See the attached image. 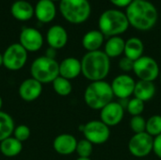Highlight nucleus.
I'll list each match as a JSON object with an SVG mask.
<instances>
[{"label":"nucleus","mask_w":161,"mask_h":160,"mask_svg":"<svg viewBox=\"0 0 161 160\" xmlns=\"http://www.w3.org/2000/svg\"><path fill=\"white\" fill-rule=\"evenodd\" d=\"M144 52V44L142 41L137 37L129 38L125 41V57L130 58L131 60L135 61L143 56Z\"/></svg>","instance_id":"obj_23"},{"label":"nucleus","mask_w":161,"mask_h":160,"mask_svg":"<svg viewBox=\"0 0 161 160\" xmlns=\"http://www.w3.org/2000/svg\"><path fill=\"white\" fill-rule=\"evenodd\" d=\"M133 66H134V61L126 57H123L119 60V68L121 71L124 72V74L133 71Z\"/></svg>","instance_id":"obj_32"},{"label":"nucleus","mask_w":161,"mask_h":160,"mask_svg":"<svg viewBox=\"0 0 161 160\" xmlns=\"http://www.w3.org/2000/svg\"><path fill=\"white\" fill-rule=\"evenodd\" d=\"M81 74V61L74 57H69L59 63V76L73 80Z\"/></svg>","instance_id":"obj_18"},{"label":"nucleus","mask_w":161,"mask_h":160,"mask_svg":"<svg viewBox=\"0 0 161 160\" xmlns=\"http://www.w3.org/2000/svg\"><path fill=\"white\" fill-rule=\"evenodd\" d=\"M105 36L99 29L90 30L82 38V46L87 52L98 51L103 46Z\"/></svg>","instance_id":"obj_19"},{"label":"nucleus","mask_w":161,"mask_h":160,"mask_svg":"<svg viewBox=\"0 0 161 160\" xmlns=\"http://www.w3.org/2000/svg\"><path fill=\"white\" fill-rule=\"evenodd\" d=\"M3 66V54L0 53V67Z\"/></svg>","instance_id":"obj_36"},{"label":"nucleus","mask_w":161,"mask_h":160,"mask_svg":"<svg viewBox=\"0 0 161 160\" xmlns=\"http://www.w3.org/2000/svg\"><path fill=\"white\" fill-rule=\"evenodd\" d=\"M81 74L91 82L102 81L110 72V58L104 51L87 52L81 58Z\"/></svg>","instance_id":"obj_2"},{"label":"nucleus","mask_w":161,"mask_h":160,"mask_svg":"<svg viewBox=\"0 0 161 160\" xmlns=\"http://www.w3.org/2000/svg\"><path fill=\"white\" fill-rule=\"evenodd\" d=\"M153 152L161 159V134L154 138V148Z\"/></svg>","instance_id":"obj_33"},{"label":"nucleus","mask_w":161,"mask_h":160,"mask_svg":"<svg viewBox=\"0 0 161 160\" xmlns=\"http://www.w3.org/2000/svg\"><path fill=\"white\" fill-rule=\"evenodd\" d=\"M127 112L133 117V116H140L142 114L145 108V103L138 98L133 97L132 99H129L127 101V104L125 106Z\"/></svg>","instance_id":"obj_28"},{"label":"nucleus","mask_w":161,"mask_h":160,"mask_svg":"<svg viewBox=\"0 0 161 160\" xmlns=\"http://www.w3.org/2000/svg\"><path fill=\"white\" fill-rule=\"evenodd\" d=\"M56 49H54V48H51V47H49L48 49H47V51H46V57H48V58H55V57H56Z\"/></svg>","instance_id":"obj_35"},{"label":"nucleus","mask_w":161,"mask_h":160,"mask_svg":"<svg viewBox=\"0 0 161 160\" xmlns=\"http://www.w3.org/2000/svg\"><path fill=\"white\" fill-rule=\"evenodd\" d=\"M23 143L16 140L13 136L0 141V152L6 157H14L21 154Z\"/></svg>","instance_id":"obj_24"},{"label":"nucleus","mask_w":161,"mask_h":160,"mask_svg":"<svg viewBox=\"0 0 161 160\" xmlns=\"http://www.w3.org/2000/svg\"><path fill=\"white\" fill-rule=\"evenodd\" d=\"M30 128L25 125V124H20L15 126V129L13 131V137L18 140L19 141H21L22 143L25 141H27L30 137Z\"/></svg>","instance_id":"obj_31"},{"label":"nucleus","mask_w":161,"mask_h":160,"mask_svg":"<svg viewBox=\"0 0 161 160\" xmlns=\"http://www.w3.org/2000/svg\"><path fill=\"white\" fill-rule=\"evenodd\" d=\"M143 1H150V0H143Z\"/></svg>","instance_id":"obj_41"},{"label":"nucleus","mask_w":161,"mask_h":160,"mask_svg":"<svg viewBox=\"0 0 161 160\" xmlns=\"http://www.w3.org/2000/svg\"><path fill=\"white\" fill-rule=\"evenodd\" d=\"M2 106H3V99H2V97L0 96V111H1Z\"/></svg>","instance_id":"obj_38"},{"label":"nucleus","mask_w":161,"mask_h":160,"mask_svg":"<svg viewBox=\"0 0 161 160\" xmlns=\"http://www.w3.org/2000/svg\"><path fill=\"white\" fill-rule=\"evenodd\" d=\"M27 53L19 42L10 44L3 53V66L8 71L21 70L27 61Z\"/></svg>","instance_id":"obj_9"},{"label":"nucleus","mask_w":161,"mask_h":160,"mask_svg":"<svg viewBox=\"0 0 161 160\" xmlns=\"http://www.w3.org/2000/svg\"><path fill=\"white\" fill-rule=\"evenodd\" d=\"M46 41L49 47L56 50L63 48L68 42V33L66 29L59 25H52L46 33Z\"/></svg>","instance_id":"obj_16"},{"label":"nucleus","mask_w":161,"mask_h":160,"mask_svg":"<svg viewBox=\"0 0 161 160\" xmlns=\"http://www.w3.org/2000/svg\"><path fill=\"white\" fill-rule=\"evenodd\" d=\"M136 81L127 74H121L117 75L110 83L114 97L120 100H126L130 98L135 90Z\"/></svg>","instance_id":"obj_11"},{"label":"nucleus","mask_w":161,"mask_h":160,"mask_svg":"<svg viewBox=\"0 0 161 160\" xmlns=\"http://www.w3.org/2000/svg\"><path fill=\"white\" fill-rule=\"evenodd\" d=\"M10 13L18 21H27L34 15V8L25 0H17L11 5Z\"/></svg>","instance_id":"obj_21"},{"label":"nucleus","mask_w":161,"mask_h":160,"mask_svg":"<svg viewBox=\"0 0 161 160\" xmlns=\"http://www.w3.org/2000/svg\"><path fill=\"white\" fill-rule=\"evenodd\" d=\"M53 89L55 92L59 96H68L73 91V85L71 80H68L62 76H58L52 82Z\"/></svg>","instance_id":"obj_26"},{"label":"nucleus","mask_w":161,"mask_h":160,"mask_svg":"<svg viewBox=\"0 0 161 160\" xmlns=\"http://www.w3.org/2000/svg\"><path fill=\"white\" fill-rule=\"evenodd\" d=\"M19 43L27 52H37L43 45V37L37 28L24 27L19 36Z\"/></svg>","instance_id":"obj_13"},{"label":"nucleus","mask_w":161,"mask_h":160,"mask_svg":"<svg viewBox=\"0 0 161 160\" xmlns=\"http://www.w3.org/2000/svg\"><path fill=\"white\" fill-rule=\"evenodd\" d=\"M31 77L40 83H52L59 76V63L55 59L46 56H42L33 60L30 66Z\"/></svg>","instance_id":"obj_5"},{"label":"nucleus","mask_w":161,"mask_h":160,"mask_svg":"<svg viewBox=\"0 0 161 160\" xmlns=\"http://www.w3.org/2000/svg\"><path fill=\"white\" fill-rule=\"evenodd\" d=\"M129 25L125 13L115 8L105 10L98 20L99 30L108 38L120 36L128 29Z\"/></svg>","instance_id":"obj_4"},{"label":"nucleus","mask_w":161,"mask_h":160,"mask_svg":"<svg viewBox=\"0 0 161 160\" xmlns=\"http://www.w3.org/2000/svg\"><path fill=\"white\" fill-rule=\"evenodd\" d=\"M129 127L134 134L143 133L146 130V120L142 116H133L129 121Z\"/></svg>","instance_id":"obj_30"},{"label":"nucleus","mask_w":161,"mask_h":160,"mask_svg":"<svg viewBox=\"0 0 161 160\" xmlns=\"http://www.w3.org/2000/svg\"><path fill=\"white\" fill-rule=\"evenodd\" d=\"M132 72L139 80L154 82L159 77L160 68L155 58L149 56H142L134 61Z\"/></svg>","instance_id":"obj_8"},{"label":"nucleus","mask_w":161,"mask_h":160,"mask_svg":"<svg viewBox=\"0 0 161 160\" xmlns=\"http://www.w3.org/2000/svg\"><path fill=\"white\" fill-rule=\"evenodd\" d=\"M57 8L51 0H39L34 8V14L38 21L43 24L50 23L56 17Z\"/></svg>","instance_id":"obj_17"},{"label":"nucleus","mask_w":161,"mask_h":160,"mask_svg":"<svg viewBox=\"0 0 161 160\" xmlns=\"http://www.w3.org/2000/svg\"><path fill=\"white\" fill-rule=\"evenodd\" d=\"M59 10L67 22L79 25L89 19L92 8L88 0H61Z\"/></svg>","instance_id":"obj_6"},{"label":"nucleus","mask_w":161,"mask_h":160,"mask_svg":"<svg viewBox=\"0 0 161 160\" xmlns=\"http://www.w3.org/2000/svg\"><path fill=\"white\" fill-rule=\"evenodd\" d=\"M42 92V84L33 77L25 79L19 86L18 93L22 100L33 102L37 100Z\"/></svg>","instance_id":"obj_14"},{"label":"nucleus","mask_w":161,"mask_h":160,"mask_svg":"<svg viewBox=\"0 0 161 160\" xmlns=\"http://www.w3.org/2000/svg\"><path fill=\"white\" fill-rule=\"evenodd\" d=\"M127 148L133 157L138 158L146 157L153 152L154 138L146 132L134 134L127 143Z\"/></svg>","instance_id":"obj_10"},{"label":"nucleus","mask_w":161,"mask_h":160,"mask_svg":"<svg viewBox=\"0 0 161 160\" xmlns=\"http://www.w3.org/2000/svg\"><path fill=\"white\" fill-rule=\"evenodd\" d=\"M114 95L110 83L106 80L91 82L84 91L86 105L93 110H101L108 104L113 101Z\"/></svg>","instance_id":"obj_3"},{"label":"nucleus","mask_w":161,"mask_h":160,"mask_svg":"<svg viewBox=\"0 0 161 160\" xmlns=\"http://www.w3.org/2000/svg\"><path fill=\"white\" fill-rule=\"evenodd\" d=\"M51 1H53V2H55V1H61V0H51Z\"/></svg>","instance_id":"obj_40"},{"label":"nucleus","mask_w":161,"mask_h":160,"mask_svg":"<svg viewBox=\"0 0 161 160\" xmlns=\"http://www.w3.org/2000/svg\"><path fill=\"white\" fill-rule=\"evenodd\" d=\"M158 78H159V80H160V83H161V70H160V74H159V77H158Z\"/></svg>","instance_id":"obj_39"},{"label":"nucleus","mask_w":161,"mask_h":160,"mask_svg":"<svg viewBox=\"0 0 161 160\" xmlns=\"http://www.w3.org/2000/svg\"><path fill=\"white\" fill-rule=\"evenodd\" d=\"M15 124L13 118L5 111H0V141L13 135Z\"/></svg>","instance_id":"obj_25"},{"label":"nucleus","mask_w":161,"mask_h":160,"mask_svg":"<svg viewBox=\"0 0 161 160\" xmlns=\"http://www.w3.org/2000/svg\"><path fill=\"white\" fill-rule=\"evenodd\" d=\"M84 139L88 140L93 145H102L110 138V127L101 120H92L87 124L80 125Z\"/></svg>","instance_id":"obj_7"},{"label":"nucleus","mask_w":161,"mask_h":160,"mask_svg":"<svg viewBox=\"0 0 161 160\" xmlns=\"http://www.w3.org/2000/svg\"><path fill=\"white\" fill-rule=\"evenodd\" d=\"M125 41L121 36L108 38L105 43L104 52L109 58H114L122 56L125 53Z\"/></svg>","instance_id":"obj_22"},{"label":"nucleus","mask_w":161,"mask_h":160,"mask_svg":"<svg viewBox=\"0 0 161 160\" xmlns=\"http://www.w3.org/2000/svg\"><path fill=\"white\" fill-rule=\"evenodd\" d=\"M109 1L113 5L119 8H127L133 2V0H109Z\"/></svg>","instance_id":"obj_34"},{"label":"nucleus","mask_w":161,"mask_h":160,"mask_svg":"<svg viewBox=\"0 0 161 160\" xmlns=\"http://www.w3.org/2000/svg\"><path fill=\"white\" fill-rule=\"evenodd\" d=\"M75 160H92L91 157H77V159Z\"/></svg>","instance_id":"obj_37"},{"label":"nucleus","mask_w":161,"mask_h":160,"mask_svg":"<svg viewBox=\"0 0 161 160\" xmlns=\"http://www.w3.org/2000/svg\"><path fill=\"white\" fill-rule=\"evenodd\" d=\"M146 133L155 138L161 134V115L156 114L146 120Z\"/></svg>","instance_id":"obj_27"},{"label":"nucleus","mask_w":161,"mask_h":160,"mask_svg":"<svg viewBox=\"0 0 161 160\" xmlns=\"http://www.w3.org/2000/svg\"><path fill=\"white\" fill-rule=\"evenodd\" d=\"M125 15L129 25L141 31L152 29L158 18L157 8L150 1L133 0L126 8Z\"/></svg>","instance_id":"obj_1"},{"label":"nucleus","mask_w":161,"mask_h":160,"mask_svg":"<svg viewBox=\"0 0 161 160\" xmlns=\"http://www.w3.org/2000/svg\"><path fill=\"white\" fill-rule=\"evenodd\" d=\"M77 140L74 135L63 133L58 135L53 141V148L55 152L61 156H70L75 153Z\"/></svg>","instance_id":"obj_15"},{"label":"nucleus","mask_w":161,"mask_h":160,"mask_svg":"<svg viewBox=\"0 0 161 160\" xmlns=\"http://www.w3.org/2000/svg\"><path fill=\"white\" fill-rule=\"evenodd\" d=\"M156 92H157V87L154 82L138 80L135 85L133 96L146 103L151 101L155 97Z\"/></svg>","instance_id":"obj_20"},{"label":"nucleus","mask_w":161,"mask_h":160,"mask_svg":"<svg viewBox=\"0 0 161 160\" xmlns=\"http://www.w3.org/2000/svg\"><path fill=\"white\" fill-rule=\"evenodd\" d=\"M125 117V107L120 102L112 101L100 110V120L108 127L121 124Z\"/></svg>","instance_id":"obj_12"},{"label":"nucleus","mask_w":161,"mask_h":160,"mask_svg":"<svg viewBox=\"0 0 161 160\" xmlns=\"http://www.w3.org/2000/svg\"><path fill=\"white\" fill-rule=\"evenodd\" d=\"M93 152V144L88 140L83 139L77 141L75 153L78 157H91Z\"/></svg>","instance_id":"obj_29"}]
</instances>
